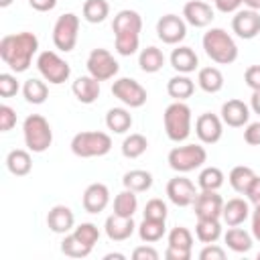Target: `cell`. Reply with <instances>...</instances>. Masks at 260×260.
Masks as SVG:
<instances>
[{
    "label": "cell",
    "mask_w": 260,
    "mask_h": 260,
    "mask_svg": "<svg viewBox=\"0 0 260 260\" xmlns=\"http://www.w3.org/2000/svg\"><path fill=\"white\" fill-rule=\"evenodd\" d=\"M39 51V39L35 32L22 30L6 35L0 41V59L16 73H22L30 67L32 55Z\"/></svg>",
    "instance_id": "obj_1"
},
{
    "label": "cell",
    "mask_w": 260,
    "mask_h": 260,
    "mask_svg": "<svg viewBox=\"0 0 260 260\" xmlns=\"http://www.w3.org/2000/svg\"><path fill=\"white\" fill-rule=\"evenodd\" d=\"M201 43H203L205 55L217 65H230L238 59V45L232 39V35L225 32L223 28H209L203 35Z\"/></svg>",
    "instance_id": "obj_2"
},
{
    "label": "cell",
    "mask_w": 260,
    "mask_h": 260,
    "mask_svg": "<svg viewBox=\"0 0 260 260\" xmlns=\"http://www.w3.org/2000/svg\"><path fill=\"white\" fill-rule=\"evenodd\" d=\"M191 108L185 102H173L167 106L162 114V124L169 140L173 142H183L191 134Z\"/></svg>",
    "instance_id": "obj_3"
},
{
    "label": "cell",
    "mask_w": 260,
    "mask_h": 260,
    "mask_svg": "<svg viewBox=\"0 0 260 260\" xmlns=\"http://www.w3.org/2000/svg\"><path fill=\"white\" fill-rule=\"evenodd\" d=\"M112 150V138L106 132L89 130V132H77L71 138V152L79 158H93L104 156Z\"/></svg>",
    "instance_id": "obj_4"
},
{
    "label": "cell",
    "mask_w": 260,
    "mask_h": 260,
    "mask_svg": "<svg viewBox=\"0 0 260 260\" xmlns=\"http://www.w3.org/2000/svg\"><path fill=\"white\" fill-rule=\"evenodd\" d=\"M22 134H24V144L30 152H45L53 144L51 124L41 114L26 116V120L22 124Z\"/></svg>",
    "instance_id": "obj_5"
},
{
    "label": "cell",
    "mask_w": 260,
    "mask_h": 260,
    "mask_svg": "<svg viewBox=\"0 0 260 260\" xmlns=\"http://www.w3.org/2000/svg\"><path fill=\"white\" fill-rule=\"evenodd\" d=\"M169 167L177 173H191L199 167L205 165L207 160V150L201 144H183V146H175L169 156Z\"/></svg>",
    "instance_id": "obj_6"
},
{
    "label": "cell",
    "mask_w": 260,
    "mask_h": 260,
    "mask_svg": "<svg viewBox=\"0 0 260 260\" xmlns=\"http://www.w3.org/2000/svg\"><path fill=\"white\" fill-rule=\"evenodd\" d=\"M37 69L43 75V79L53 83V85L65 83L71 75L69 63L65 59H61L55 51H41L37 57Z\"/></svg>",
    "instance_id": "obj_7"
},
{
    "label": "cell",
    "mask_w": 260,
    "mask_h": 260,
    "mask_svg": "<svg viewBox=\"0 0 260 260\" xmlns=\"http://www.w3.org/2000/svg\"><path fill=\"white\" fill-rule=\"evenodd\" d=\"M79 37V16L73 12H65L55 20L53 26V43L59 51L69 53L75 49Z\"/></svg>",
    "instance_id": "obj_8"
},
{
    "label": "cell",
    "mask_w": 260,
    "mask_h": 260,
    "mask_svg": "<svg viewBox=\"0 0 260 260\" xmlns=\"http://www.w3.org/2000/svg\"><path fill=\"white\" fill-rule=\"evenodd\" d=\"M85 67H87V73L91 77H95L98 81L112 79L118 73V69H120L118 61L114 59V55L108 49H93L89 53V57H87Z\"/></svg>",
    "instance_id": "obj_9"
},
{
    "label": "cell",
    "mask_w": 260,
    "mask_h": 260,
    "mask_svg": "<svg viewBox=\"0 0 260 260\" xmlns=\"http://www.w3.org/2000/svg\"><path fill=\"white\" fill-rule=\"evenodd\" d=\"M112 93L128 108H142L146 104V89L132 77H120L112 83Z\"/></svg>",
    "instance_id": "obj_10"
},
{
    "label": "cell",
    "mask_w": 260,
    "mask_h": 260,
    "mask_svg": "<svg viewBox=\"0 0 260 260\" xmlns=\"http://www.w3.org/2000/svg\"><path fill=\"white\" fill-rule=\"evenodd\" d=\"M156 35L167 45H179L187 37V22L177 14H165L156 22Z\"/></svg>",
    "instance_id": "obj_11"
},
{
    "label": "cell",
    "mask_w": 260,
    "mask_h": 260,
    "mask_svg": "<svg viewBox=\"0 0 260 260\" xmlns=\"http://www.w3.org/2000/svg\"><path fill=\"white\" fill-rule=\"evenodd\" d=\"M167 197L177 207H189V205H193V201L197 197V189L191 179L179 175L167 183Z\"/></svg>",
    "instance_id": "obj_12"
},
{
    "label": "cell",
    "mask_w": 260,
    "mask_h": 260,
    "mask_svg": "<svg viewBox=\"0 0 260 260\" xmlns=\"http://www.w3.org/2000/svg\"><path fill=\"white\" fill-rule=\"evenodd\" d=\"M197 219H219L223 209V199L217 191H201L193 201Z\"/></svg>",
    "instance_id": "obj_13"
},
{
    "label": "cell",
    "mask_w": 260,
    "mask_h": 260,
    "mask_svg": "<svg viewBox=\"0 0 260 260\" xmlns=\"http://www.w3.org/2000/svg\"><path fill=\"white\" fill-rule=\"evenodd\" d=\"M195 134L203 144H215L219 142L223 134V122L219 116L205 112L195 120Z\"/></svg>",
    "instance_id": "obj_14"
},
{
    "label": "cell",
    "mask_w": 260,
    "mask_h": 260,
    "mask_svg": "<svg viewBox=\"0 0 260 260\" xmlns=\"http://www.w3.org/2000/svg\"><path fill=\"white\" fill-rule=\"evenodd\" d=\"M232 30L244 41H250V39L258 37L260 35V14H258V10H252V8L238 10L236 16L232 18Z\"/></svg>",
    "instance_id": "obj_15"
},
{
    "label": "cell",
    "mask_w": 260,
    "mask_h": 260,
    "mask_svg": "<svg viewBox=\"0 0 260 260\" xmlns=\"http://www.w3.org/2000/svg\"><path fill=\"white\" fill-rule=\"evenodd\" d=\"M183 18H185V22H189L191 26L203 28V26L211 24V20H213V8H211L207 2L189 0V2L183 6Z\"/></svg>",
    "instance_id": "obj_16"
},
{
    "label": "cell",
    "mask_w": 260,
    "mask_h": 260,
    "mask_svg": "<svg viewBox=\"0 0 260 260\" xmlns=\"http://www.w3.org/2000/svg\"><path fill=\"white\" fill-rule=\"evenodd\" d=\"M83 209L87 213H100L108 207L110 203V189L104 183H91L87 185V189L83 191Z\"/></svg>",
    "instance_id": "obj_17"
},
{
    "label": "cell",
    "mask_w": 260,
    "mask_h": 260,
    "mask_svg": "<svg viewBox=\"0 0 260 260\" xmlns=\"http://www.w3.org/2000/svg\"><path fill=\"white\" fill-rule=\"evenodd\" d=\"M104 230H106V236L112 242H124V240H128L134 234L136 223H134L132 217H124V215L112 213V215H108Z\"/></svg>",
    "instance_id": "obj_18"
},
{
    "label": "cell",
    "mask_w": 260,
    "mask_h": 260,
    "mask_svg": "<svg viewBox=\"0 0 260 260\" xmlns=\"http://www.w3.org/2000/svg\"><path fill=\"white\" fill-rule=\"evenodd\" d=\"M221 122L232 128H242L250 120V108L242 100H228L221 106Z\"/></svg>",
    "instance_id": "obj_19"
},
{
    "label": "cell",
    "mask_w": 260,
    "mask_h": 260,
    "mask_svg": "<svg viewBox=\"0 0 260 260\" xmlns=\"http://www.w3.org/2000/svg\"><path fill=\"white\" fill-rule=\"evenodd\" d=\"M47 225L55 234H69L75 225V215L67 205H55L47 213Z\"/></svg>",
    "instance_id": "obj_20"
},
{
    "label": "cell",
    "mask_w": 260,
    "mask_h": 260,
    "mask_svg": "<svg viewBox=\"0 0 260 260\" xmlns=\"http://www.w3.org/2000/svg\"><path fill=\"white\" fill-rule=\"evenodd\" d=\"M71 91H73V95L81 104H87L89 106V104H93L100 98V81L95 77H91L89 73L87 75H81V77H77L73 81Z\"/></svg>",
    "instance_id": "obj_21"
},
{
    "label": "cell",
    "mask_w": 260,
    "mask_h": 260,
    "mask_svg": "<svg viewBox=\"0 0 260 260\" xmlns=\"http://www.w3.org/2000/svg\"><path fill=\"white\" fill-rule=\"evenodd\" d=\"M171 65H173L175 71L189 75V73H193L197 69L199 57H197V53L191 47H177L171 53Z\"/></svg>",
    "instance_id": "obj_22"
},
{
    "label": "cell",
    "mask_w": 260,
    "mask_h": 260,
    "mask_svg": "<svg viewBox=\"0 0 260 260\" xmlns=\"http://www.w3.org/2000/svg\"><path fill=\"white\" fill-rule=\"evenodd\" d=\"M248 215H250L248 201H244V199H240V197H234V199H230L228 203H223L221 219H223V223H228L230 228L244 223V221L248 219Z\"/></svg>",
    "instance_id": "obj_23"
},
{
    "label": "cell",
    "mask_w": 260,
    "mask_h": 260,
    "mask_svg": "<svg viewBox=\"0 0 260 260\" xmlns=\"http://www.w3.org/2000/svg\"><path fill=\"white\" fill-rule=\"evenodd\" d=\"M112 30L114 35H122V32H138L142 30V16L136 12V10H120L116 16H114V22H112Z\"/></svg>",
    "instance_id": "obj_24"
},
{
    "label": "cell",
    "mask_w": 260,
    "mask_h": 260,
    "mask_svg": "<svg viewBox=\"0 0 260 260\" xmlns=\"http://www.w3.org/2000/svg\"><path fill=\"white\" fill-rule=\"evenodd\" d=\"M195 91V83L189 75L185 73H179L175 77H171L167 81V93L175 100V102H185L187 98H191Z\"/></svg>",
    "instance_id": "obj_25"
},
{
    "label": "cell",
    "mask_w": 260,
    "mask_h": 260,
    "mask_svg": "<svg viewBox=\"0 0 260 260\" xmlns=\"http://www.w3.org/2000/svg\"><path fill=\"white\" fill-rule=\"evenodd\" d=\"M6 167H8V171H10L14 177H24V175H28L30 169H32L30 152H28V150H22V148L10 150L8 156H6Z\"/></svg>",
    "instance_id": "obj_26"
},
{
    "label": "cell",
    "mask_w": 260,
    "mask_h": 260,
    "mask_svg": "<svg viewBox=\"0 0 260 260\" xmlns=\"http://www.w3.org/2000/svg\"><path fill=\"white\" fill-rule=\"evenodd\" d=\"M197 83L207 93H217L223 87V73L217 67H203L197 73Z\"/></svg>",
    "instance_id": "obj_27"
},
{
    "label": "cell",
    "mask_w": 260,
    "mask_h": 260,
    "mask_svg": "<svg viewBox=\"0 0 260 260\" xmlns=\"http://www.w3.org/2000/svg\"><path fill=\"white\" fill-rule=\"evenodd\" d=\"M106 126L114 134H124L132 126V116L126 108H110L106 114Z\"/></svg>",
    "instance_id": "obj_28"
},
{
    "label": "cell",
    "mask_w": 260,
    "mask_h": 260,
    "mask_svg": "<svg viewBox=\"0 0 260 260\" xmlns=\"http://www.w3.org/2000/svg\"><path fill=\"white\" fill-rule=\"evenodd\" d=\"M122 185H124V189H130L134 193H142V191H148L152 187V175L148 171H142V169H132L122 177Z\"/></svg>",
    "instance_id": "obj_29"
},
{
    "label": "cell",
    "mask_w": 260,
    "mask_h": 260,
    "mask_svg": "<svg viewBox=\"0 0 260 260\" xmlns=\"http://www.w3.org/2000/svg\"><path fill=\"white\" fill-rule=\"evenodd\" d=\"M223 242L228 244V248H230L232 252H238V254L248 252V250L252 248V236H250L246 230L238 228V225H232V228L225 232Z\"/></svg>",
    "instance_id": "obj_30"
},
{
    "label": "cell",
    "mask_w": 260,
    "mask_h": 260,
    "mask_svg": "<svg viewBox=\"0 0 260 260\" xmlns=\"http://www.w3.org/2000/svg\"><path fill=\"white\" fill-rule=\"evenodd\" d=\"M138 65H140V69H142L144 73H156V71H160L162 65H165V55H162V51L156 49V47H146V49H142L140 55H138Z\"/></svg>",
    "instance_id": "obj_31"
},
{
    "label": "cell",
    "mask_w": 260,
    "mask_h": 260,
    "mask_svg": "<svg viewBox=\"0 0 260 260\" xmlns=\"http://www.w3.org/2000/svg\"><path fill=\"white\" fill-rule=\"evenodd\" d=\"M195 236L203 244H215L221 238V223H219V219H197Z\"/></svg>",
    "instance_id": "obj_32"
},
{
    "label": "cell",
    "mask_w": 260,
    "mask_h": 260,
    "mask_svg": "<svg viewBox=\"0 0 260 260\" xmlns=\"http://www.w3.org/2000/svg\"><path fill=\"white\" fill-rule=\"evenodd\" d=\"M254 177H256V173L250 169V167H244V165H240V167H234L232 171H230V185H232V189L236 191V193H242V195H246V191H248V187H250V183L254 181Z\"/></svg>",
    "instance_id": "obj_33"
},
{
    "label": "cell",
    "mask_w": 260,
    "mask_h": 260,
    "mask_svg": "<svg viewBox=\"0 0 260 260\" xmlns=\"http://www.w3.org/2000/svg\"><path fill=\"white\" fill-rule=\"evenodd\" d=\"M83 18L91 24H98V22H104L110 14V4L106 0H85L83 2Z\"/></svg>",
    "instance_id": "obj_34"
},
{
    "label": "cell",
    "mask_w": 260,
    "mask_h": 260,
    "mask_svg": "<svg viewBox=\"0 0 260 260\" xmlns=\"http://www.w3.org/2000/svg\"><path fill=\"white\" fill-rule=\"evenodd\" d=\"M138 209V199H136V193L130 191V189H124L116 195L114 199V213L118 215H124V217H132Z\"/></svg>",
    "instance_id": "obj_35"
},
{
    "label": "cell",
    "mask_w": 260,
    "mask_h": 260,
    "mask_svg": "<svg viewBox=\"0 0 260 260\" xmlns=\"http://www.w3.org/2000/svg\"><path fill=\"white\" fill-rule=\"evenodd\" d=\"M165 232H167V228H165V221H160V219H148V217H144L142 223L138 225V236L146 244L158 242L165 236Z\"/></svg>",
    "instance_id": "obj_36"
},
{
    "label": "cell",
    "mask_w": 260,
    "mask_h": 260,
    "mask_svg": "<svg viewBox=\"0 0 260 260\" xmlns=\"http://www.w3.org/2000/svg\"><path fill=\"white\" fill-rule=\"evenodd\" d=\"M22 95L28 104H43L49 98V87L41 79H26L22 85Z\"/></svg>",
    "instance_id": "obj_37"
},
{
    "label": "cell",
    "mask_w": 260,
    "mask_h": 260,
    "mask_svg": "<svg viewBox=\"0 0 260 260\" xmlns=\"http://www.w3.org/2000/svg\"><path fill=\"white\" fill-rule=\"evenodd\" d=\"M91 250L93 248L83 244L75 234H65V238L61 242V252L65 256H69V258H85V256L91 254Z\"/></svg>",
    "instance_id": "obj_38"
},
{
    "label": "cell",
    "mask_w": 260,
    "mask_h": 260,
    "mask_svg": "<svg viewBox=\"0 0 260 260\" xmlns=\"http://www.w3.org/2000/svg\"><path fill=\"white\" fill-rule=\"evenodd\" d=\"M223 179L225 177H223L221 169H217V167H205L199 173V177H197V185H199L201 191H217L223 185Z\"/></svg>",
    "instance_id": "obj_39"
},
{
    "label": "cell",
    "mask_w": 260,
    "mask_h": 260,
    "mask_svg": "<svg viewBox=\"0 0 260 260\" xmlns=\"http://www.w3.org/2000/svg\"><path fill=\"white\" fill-rule=\"evenodd\" d=\"M146 148H148V140H146V136H142L138 132L126 136L122 142V154L126 158H138L146 152Z\"/></svg>",
    "instance_id": "obj_40"
},
{
    "label": "cell",
    "mask_w": 260,
    "mask_h": 260,
    "mask_svg": "<svg viewBox=\"0 0 260 260\" xmlns=\"http://www.w3.org/2000/svg\"><path fill=\"white\" fill-rule=\"evenodd\" d=\"M116 37V51L122 57H130L138 51L140 45V35L138 32H122V35H114Z\"/></svg>",
    "instance_id": "obj_41"
},
{
    "label": "cell",
    "mask_w": 260,
    "mask_h": 260,
    "mask_svg": "<svg viewBox=\"0 0 260 260\" xmlns=\"http://www.w3.org/2000/svg\"><path fill=\"white\" fill-rule=\"evenodd\" d=\"M169 246L181 248V250H191L193 248V234L187 228L177 225L169 232Z\"/></svg>",
    "instance_id": "obj_42"
},
{
    "label": "cell",
    "mask_w": 260,
    "mask_h": 260,
    "mask_svg": "<svg viewBox=\"0 0 260 260\" xmlns=\"http://www.w3.org/2000/svg\"><path fill=\"white\" fill-rule=\"evenodd\" d=\"M73 234H75L83 244H87V246H91V248H93V246L98 244V240H100V230H98V225H95V223H89V221L79 223Z\"/></svg>",
    "instance_id": "obj_43"
},
{
    "label": "cell",
    "mask_w": 260,
    "mask_h": 260,
    "mask_svg": "<svg viewBox=\"0 0 260 260\" xmlns=\"http://www.w3.org/2000/svg\"><path fill=\"white\" fill-rule=\"evenodd\" d=\"M167 215H169V209H167V203L162 199H150V201H146V205H144V217L167 221Z\"/></svg>",
    "instance_id": "obj_44"
},
{
    "label": "cell",
    "mask_w": 260,
    "mask_h": 260,
    "mask_svg": "<svg viewBox=\"0 0 260 260\" xmlns=\"http://www.w3.org/2000/svg\"><path fill=\"white\" fill-rule=\"evenodd\" d=\"M18 93V81L12 73H0V95L12 98Z\"/></svg>",
    "instance_id": "obj_45"
},
{
    "label": "cell",
    "mask_w": 260,
    "mask_h": 260,
    "mask_svg": "<svg viewBox=\"0 0 260 260\" xmlns=\"http://www.w3.org/2000/svg\"><path fill=\"white\" fill-rule=\"evenodd\" d=\"M14 124H16V112H14L10 106L2 104V106H0V132L12 130Z\"/></svg>",
    "instance_id": "obj_46"
},
{
    "label": "cell",
    "mask_w": 260,
    "mask_h": 260,
    "mask_svg": "<svg viewBox=\"0 0 260 260\" xmlns=\"http://www.w3.org/2000/svg\"><path fill=\"white\" fill-rule=\"evenodd\" d=\"M201 260H223L225 258V250L217 244H205V248L199 252Z\"/></svg>",
    "instance_id": "obj_47"
},
{
    "label": "cell",
    "mask_w": 260,
    "mask_h": 260,
    "mask_svg": "<svg viewBox=\"0 0 260 260\" xmlns=\"http://www.w3.org/2000/svg\"><path fill=\"white\" fill-rule=\"evenodd\" d=\"M244 81L252 91L260 89V65H250L244 73Z\"/></svg>",
    "instance_id": "obj_48"
},
{
    "label": "cell",
    "mask_w": 260,
    "mask_h": 260,
    "mask_svg": "<svg viewBox=\"0 0 260 260\" xmlns=\"http://www.w3.org/2000/svg\"><path fill=\"white\" fill-rule=\"evenodd\" d=\"M244 140L250 146H260V122H252L244 130Z\"/></svg>",
    "instance_id": "obj_49"
},
{
    "label": "cell",
    "mask_w": 260,
    "mask_h": 260,
    "mask_svg": "<svg viewBox=\"0 0 260 260\" xmlns=\"http://www.w3.org/2000/svg\"><path fill=\"white\" fill-rule=\"evenodd\" d=\"M132 258L134 260H158V252L150 246H138V248H134Z\"/></svg>",
    "instance_id": "obj_50"
},
{
    "label": "cell",
    "mask_w": 260,
    "mask_h": 260,
    "mask_svg": "<svg viewBox=\"0 0 260 260\" xmlns=\"http://www.w3.org/2000/svg\"><path fill=\"white\" fill-rule=\"evenodd\" d=\"M213 4L219 12L230 14V12H238V8L242 6V0H213Z\"/></svg>",
    "instance_id": "obj_51"
},
{
    "label": "cell",
    "mask_w": 260,
    "mask_h": 260,
    "mask_svg": "<svg viewBox=\"0 0 260 260\" xmlns=\"http://www.w3.org/2000/svg\"><path fill=\"white\" fill-rule=\"evenodd\" d=\"M246 197H248V201L254 203V205L260 203V177H258V175H256L254 181L250 183V187H248V191H246Z\"/></svg>",
    "instance_id": "obj_52"
},
{
    "label": "cell",
    "mask_w": 260,
    "mask_h": 260,
    "mask_svg": "<svg viewBox=\"0 0 260 260\" xmlns=\"http://www.w3.org/2000/svg\"><path fill=\"white\" fill-rule=\"evenodd\" d=\"M165 258L167 260H189L191 258V250H181V248L169 246L167 252H165Z\"/></svg>",
    "instance_id": "obj_53"
},
{
    "label": "cell",
    "mask_w": 260,
    "mask_h": 260,
    "mask_svg": "<svg viewBox=\"0 0 260 260\" xmlns=\"http://www.w3.org/2000/svg\"><path fill=\"white\" fill-rule=\"evenodd\" d=\"M28 4L37 12H49L57 6V0H28Z\"/></svg>",
    "instance_id": "obj_54"
},
{
    "label": "cell",
    "mask_w": 260,
    "mask_h": 260,
    "mask_svg": "<svg viewBox=\"0 0 260 260\" xmlns=\"http://www.w3.org/2000/svg\"><path fill=\"white\" fill-rule=\"evenodd\" d=\"M252 236L260 242V203L252 211Z\"/></svg>",
    "instance_id": "obj_55"
},
{
    "label": "cell",
    "mask_w": 260,
    "mask_h": 260,
    "mask_svg": "<svg viewBox=\"0 0 260 260\" xmlns=\"http://www.w3.org/2000/svg\"><path fill=\"white\" fill-rule=\"evenodd\" d=\"M250 108L254 110V114H258V116H260V89H254V91H252Z\"/></svg>",
    "instance_id": "obj_56"
},
{
    "label": "cell",
    "mask_w": 260,
    "mask_h": 260,
    "mask_svg": "<svg viewBox=\"0 0 260 260\" xmlns=\"http://www.w3.org/2000/svg\"><path fill=\"white\" fill-rule=\"evenodd\" d=\"M244 4L252 10H260V0H244Z\"/></svg>",
    "instance_id": "obj_57"
},
{
    "label": "cell",
    "mask_w": 260,
    "mask_h": 260,
    "mask_svg": "<svg viewBox=\"0 0 260 260\" xmlns=\"http://www.w3.org/2000/svg\"><path fill=\"white\" fill-rule=\"evenodd\" d=\"M104 258H106V260H114V258H116V260H124L126 256H124V254H106Z\"/></svg>",
    "instance_id": "obj_58"
},
{
    "label": "cell",
    "mask_w": 260,
    "mask_h": 260,
    "mask_svg": "<svg viewBox=\"0 0 260 260\" xmlns=\"http://www.w3.org/2000/svg\"><path fill=\"white\" fill-rule=\"evenodd\" d=\"M10 4H12V0H0V8H6Z\"/></svg>",
    "instance_id": "obj_59"
},
{
    "label": "cell",
    "mask_w": 260,
    "mask_h": 260,
    "mask_svg": "<svg viewBox=\"0 0 260 260\" xmlns=\"http://www.w3.org/2000/svg\"><path fill=\"white\" fill-rule=\"evenodd\" d=\"M258 260H260V252H258Z\"/></svg>",
    "instance_id": "obj_60"
},
{
    "label": "cell",
    "mask_w": 260,
    "mask_h": 260,
    "mask_svg": "<svg viewBox=\"0 0 260 260\" xmlns=\"http://www.w3.org/2000/svg\"><path fill=\"white\" fill-rule=\"evenodd\" d=\"M242 4H244V0H242Z\"/></svg>",
    "instance_id": "obj_61"
}]
</instances>
